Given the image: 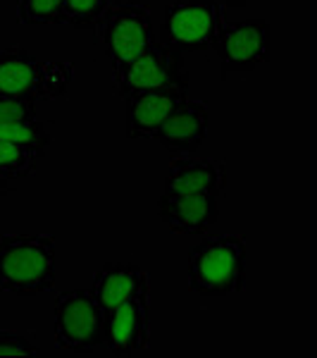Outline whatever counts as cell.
Segmentation results:
<instances>
[{
    "label": "cell",
    "instance_id": "obj_15",
    "mask_svg": "<svg viewBox=\"0 0 317 358\" xmlns=\"http://www.w3.org/2000/svg\"><path fill=\"white\" fill-rule=\"evenodd\" d=\"M43 155L45 151L41 148L15 146V143L0 141V175L8 179H24L36 172Z\"/></svg>",
    "mask_w": 317,
    "mask_h": 358
},
{
    "label": "cell",
    "instance_id": "obj_7",
    "mask_svg": "<svg viewBox=\"0 0 317 358\" xmlns=\"http://www.w3.org/2000/svg\"><path fill=\"white\" fill-rule=\"evenodd\" d=\"M222 77L249 74L270 60V24L265 20H227L212 43Z\"/></svg>",
    "mask_w": 317,
    "mask_h": 358
},
{
    "label": "cell",
    "instance_id": "obj_2",
    "mask_svg": "<svg viewBox=\"0 0 317 358\" xmlns=\"http://www.w3.org/2000/svg\"><path fill=\"white\" fill-rule=\"evenodd\" d=\"M244 285L246 239L241 234L205 236L189 251V287L198 296H232Z\"/></svg>",
    "mask_w": 317,
    "mask_h": 358
},
{
    "label": "cell",
    "instance_id": "obj_13",
    "mask_svg": "<svg viewBox=\"0 0 317 358\" xmlns=\"http://www.w3.org/2000/svg\"><path fill=\"white\" fill-rule=\"evenodd\" d=\"M91 294L105 308H115L131 299L151 296V277L136 263H105L94 277Z\"/></svg>",
    "mask_w": 317,
    "mask_h": 358
},
{
    "label": "cell",
    "instance_id": "obj_8",
    "mask_svg": "<svg viewBox=\"0 0 317 358\" xmlns=\"http://www.w3.org/2000/svg\"><path fill=\"white\" fill-rule=\"evenodd\" d=\"M103 344L115 356H134L151 346V296L131 299L103 313Z\"/></svg>",
    "mask_w": 317,
    "mask_h": 358
},
{
    "label": "cell",
    "instance_id": "obj_1",
    "mask_svg": "<svg viewBox=\"0 0 317 358\" xmlns=\"http://www.w3.org/2000/svg\"><path fill=\"white\" fill-rule=\"evenodd\" d=\"M57 246L53 234L0 236V292L38 296L55 287Z\"/></svg>",
    "mask_w": 317,
    "mask_h": 358
},
{
    "label": "cell",
    "instance_id": "obj_19",
    "mask_svg": "<svg viewBox=\"0 0 317 358\" xmlns=\"http://www.w3.org/2000/svg\"><path fill=\"white\" fill-rule=\"evenodd\" d=\"M74 67L65 62H43L41 67V98L62 96L72 84Z\"/></svg>",
    "mask_w": 317,
    "mask_h": 358
},
{
    "label": "cell",
    "instance_id": "obj_6",
    "mask_svg": "<svg viewBox=\"0 0 317 358\" xmlns=\"http://www.w3.org/2000/svg\"><path fill=\"white\" fill-rule=\"evenodd\" d=\"M112 84L115 91L124 98L131 91L189 86V72L184 69L182 53L155 41L122 67L112 69Z\"/></svg>",
    "mask_w": 317,
    "mask_h": 358
},
{
    "label": "cell",
    "instance_id": "obj_18",
    "mask_svg": "<svg viewBox=\"0 0 317 358\" xmlns=\"http://www.w3.org/2000/svg\"><path fill=\"white\" fill-rule=\"evenodd\" d=\"M112 0H65V24L79 31H96Z\"/></svg>",
    "mask_w": 317,
    "mask_h": 358
},
{
    "label": "cell",
    "instance_id": "obj_14",
    "mask_svg": "<svg viewBox=\"0 0 317 358\" xmlns=\"http://www.w3.org/2000/svg\"><path fill=\"white\" fill-rule=\"evenodd\" d=\"M43 62L22 45L0 50V98L36 103L41 98Z\"/></svg>",
    "mask_w": 317,
    "mask_h": 358
},
{
    "label": "cell",
    "instance_id": "obj_9",
    "mask_svg": "<svg viewBox=\"0 0 317 358\" xmlns=\"http://www.w3.org/2000/svg\"><path fill=\"white\" fill-rule=\"evenodd\" d=\"M189 98V86L167 89H143L124 96L126 103V136L153 138L158 127L165 122L179 103Z\"/></svg>",
    "mask_w": 317,
    "mask_h": 358
},
{
    "label": "cell",
    "instance_id": "obj_4",
    "mask_svg": "<svg viewBox=\"0 0 317 358\" xmlns=\"http://www.w3.org/2000/svg\"><path fill=\"white\" fill-rule=\"evenodd\" d=\"M98 29L112 69L122 67L124 62L158 41L151 10L141 0H112Z\"/></svg>",
    "mask_w": 317,
    "mask_h": 358
},
{
    "label": "cell",
    "instance_id": "obj_20",
    "mask_svg": "<svg viewBox=\"0 0 317 358\" xmlns=\"http://www.w3.org/2000/svg\"><path fill=\"white\" fill-rule=\"evenodd\" d=\"M15 356H41V349L27 334L0 330V358H15Z\"/></svg>",
    "mask_w": 317,
    "mask_h": 358
},
{
    "label": "cell",
    "instance_id": "obj_5",
    "mask_svg": "<svg viewBox=\"0 0 317 358\" xmlns=\"http://www.w3.org/2000/svg\"><path fill=\"white\" fill-rule=\"evenodd\" d=\"M103 313L89 289L62 292L53 308L55 344L74 354H94L103 344Z\"/></svg>",
    "mask_w": 317,
    "mask_h": 358
},
{
    "label": "cell",
    "instance_id": "obj_3",
    "mask_svg": "<svg viewBox=\"0 0 317 358\" xmlns=\"http://www.w3.org/2000/svg\"><path fill=\"white\" fill-rule=\"evenodd\" d=\"M227 22V8L212 0H186L165 8L160 43L177 53H205L212 48L217 31Z\"/></svg>",
    "mask_w": 317,
    "mask_h": 358
},
{
    "label": "cell",
    "instance_id": "obj_21",
    "mask_svg": "<svg viewBox=\"0 0 317 358\" xmlns=\"http://www.w3.org/2000/svg\"><path fill=\"white\" fill-rule=\"evenodd\" d=\"M24 120H36V106L31 101L0 98V124L24 122Z\"/></svg>",
    "mask_w": 317,
    "mask_h": 358
},
{
    "label": "cell",
    "instance_id": "obj_17",
    "mask_svg": "<svg viewBox=\"0 0 317 358\" xmlns=\"http://www.w3.org/2000/svg\"><path fill=\"white\" fill-rule=\"evenodd\" d=\"M20 24H65V0H17Z\"/></svg>",
    "mask_w": 317,
    "mask_h": 358
},
{
    "label": "cell",
    "instance_id": "obj_22",
    "mask_svg": "<svg viewBox=\"0 0 317 358\" xmlns=\"http://www.w3.org/2000/svg\"><path fill=\"white\" fill-rule=\"evenodd\" d=\"M10 182H13V179H8V177L0 175V206H3V199H5V196L10 194Z\"/></svg>",
    "mask_w": 317,
    "mask_h": 358
},
{
    "label": "cell",
    "instance_id": "obj_12",
    "mask_svg": "<svg viewBox=\"0 0 317 358\" xmlns=\"http://www.w3.org/2000/svg\"><path fill=\"white\" fill-rule=\"evenodd\" d=\"M227 189V167L215 158L179 155L167 167L165 192L220 196Z\"/></svg>",
    "mask_w": 317,
    "mask_h": 358
},
{
    "label": "cell",
    "instance_id": "obj_11",
    "mask_svg": "<svg viewBox=\"0 0 317 358\" xmlns=\"http://www.w3.org/2000/svg\"><path fill=\"white\" fill-rule=\"evenodd\" d=\"M207 124H210V115H207L205 103L186 98L158 127L153 138L172 153H193L203 146Z\"/></svg>",
    "mask_w": 317,
    "mask_h": 358
},
{
    "label": "cell",
    "instance_id": "obj_10",
    "mask_svg": "<svg viewBox=\"0 0 317 358\" xmlns=\"http://www.w3.org/2000/svg\"><path fill=\"white\" fill-rule=\"evenodd\" d=\"M158 215L175 234H205L220 217V203L210 194L165 192L158 201Z\"/></svg>",
    "mask_w": 317,
    "mask_h": 358
},
{
    "label": "cell",
    "instance_id": "obj_16",
    "mask_svg": "<svg viewBox=\"0 0 317 358\" xmlns=\"http://www.w3.org/2000/svg\"><path fill=\"white\" fill-rule=\"evenodd\" d=\"M0 141L45 151L50 146V134L45 129V124L36 117V120H24V122L0 124Z\"/></svg>",
    "mask_w": 317,
    "mask_h": 358
}]
</instances>
